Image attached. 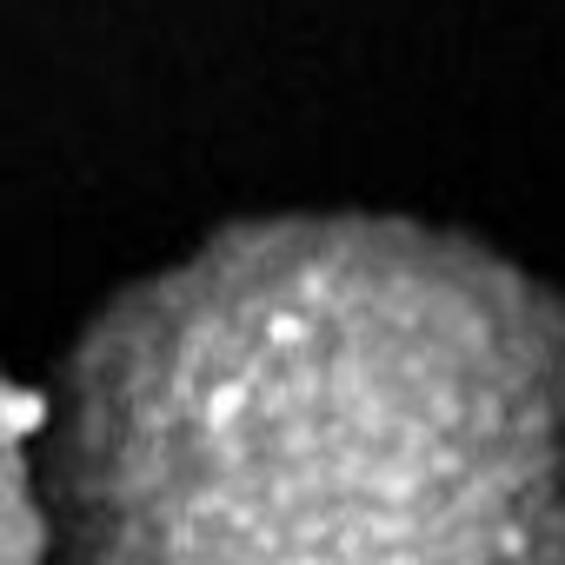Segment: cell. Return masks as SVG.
<instances>
[{
    "instance_id": "1",
    "label": "cell",
    "mask_w": 565,
    "mask_h": 565,
    "mask_svg": "<svg viewBox=\"0 0 565 565\" xmlns=\"http://www.w3.org/2000/svg\"><path fill=\"white\" fill-rule=\"evenodd\" d=\"M41 565H565V300L380 213L233 226L41 399Z\"/></svg>"
}]
</instances>
